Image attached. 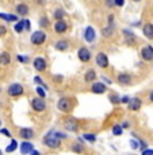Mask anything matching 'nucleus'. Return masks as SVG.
<instances>
[{
	"mask_svg": "<svg viewBox=\"0 0 153 155\" xmlns=\"http://www.w3.org/2000/svg\"><path fill=\"white\" fill-rule=\"evenodd\" d=\"M15 11H16V15H19V16H26L30 12V8L26 3H19L15 7Z\"/></svg>",
	"mask_w": 153,
	"mask_h": 155,
	"instance_id": "2eb2a0df",
	"label": "nucleus"
},
{
	"mask_svg": "<svg viewBox=\"0 0 153 155\" xmlns=\"http://www.w3.org/2000/svg\"><path fill=\"white\" fill-rule=\"evenodd\" d=\"M0 155H3V153H2V150H0Z\"/></svg>",
	"mask_w": 153,
	"mask_h": 155,
	"instance_id": "603ef678",
	"label": "nucleus"
},
{
	"mask_svg": "<svg viewBox=\"0 0 153 155\" xmlns=\"http://www.w3.org/2000/svg\"><path fill=\"white\" fill-rule=\"evenodd\" d=\"M141 105H142V101L138 97H133V99H130V101L127 103V108L130 109V111H138L141 108Z\"/></svg>",
	"mask_w": 153,
	"mask_h": 155,
	"instance_id": "4468645a",
	"label": "nucleus"
},
{
	"mask_svg": "<svg viewBox=\"0 0 153 155\" xmlns=\"http://www.w3.org/2000/svg\"><path fill=\"white\" fill-rule=\"evenodd\" d=\"M31 108L37 112H42L46 109V104H45V101L42 100L41 97L40 99H33L31 100Z\"/></svg>",
	"mask_w": 153,
	"mask_h": 155,
	"instance_id": "9d476101",
	"label": "nucleus"
},
{
	"mask_svg": "<svg viewBox=\"0 0 153 155\" xmlns=\"http://www.w3.org/2000/svg\"><path fill=\"white\" fill-rule=\"evenodd\" d=\"M14 30H15V32L16 34H20L22 31H26L25 30V19H19L16 23H15V26H14Z\"/></svg>",
	"mask_w": 153,
	"mask_h": 155,
	"instance_id": "a878e982",
	"label": "nucleus"
},
{
	"mask_svg": "<svg viewBox=\"0 0 153 155\" xmlns=\"http://www.w3.org/2000/svg\"><path fill=\"white\" fill-rule=\"evenodd\" d=\"M95 39H96V31L92 26H87L84 28V41L87 43H94Z\"/></svg>",
	"mask_w": 153,
	"mask_h": 155,
	"instance_id": "39448f33",
	"label": "nucleus"
},
{
	"mask_svg": "<svg viewBox=\"0 0 153 155\" xmlns=\"http://www.w3.org/2000/svg\"><path fill=\"white\" fill-rule=\"evenodd\" d=\"M142 155H153V150L152 148H145L142 151Z\"/></svg>",
	"mask_w": 153,
	"mask_h": 155,
	"instance_id": "37998d69",
	"label": "nucleus"
},
{
	"mask_svg": "<svg viewBox=\"0 0 153 155\" xmlns=\"http://www.w3.org/2000/svg\"><path fill=\"white\" fill-rule=\"evenodd\" d=\"M16 147H18V142L15 140V139H12L10 144L5 147V153H14V151L16 150Z\"/></svg>",
	"mask_w": 153,
	"mask_h": 155,
	"instance_id": "cd10ccee",
	"label": "nucleus"
},
{
	"mask_svg": "<svg viewBox=\"0 0 153 155\" xmlns=\"http://www.w3.org/2000/svg\"><path fill=\"white\" fill-rule=\"evenodd\" d=\"M116 81H118V84H121V85H130L131 81H133V78H131V76L127 73H119L118 77H116Z\"/></svg>",
	"mask_w": 153,
	"mask_h": 155,
	"instance_id": "f8f14e48",
	"label": "nucleus"
},
{
	"mask_svg": "<svg viewBox=\"0 0 153 155\" xmlns=\"http://www.w3.org/2000/svg\"><path fill=\"white\" fill-rule=\"evenodd\" d=\"M141 57L144 61H153V47L145 46L141 49Z\"/></svg>",
	"mask_w": 153,
	"mask_h": 155,
	"instance_id": "9b49d317",
	"label": "nucleus"
},
{
	"mask_svg": "<svg viewBox=\"0 0 153 155\" xmlns=\"http://www.w3.org/2000/svg\"><path fill=\"white\" fill-rule=\"evenodd\" d=\"M57 136H58L60 139H67V134H62V132H58L57 131Z\"/></svg>",
	"mask_w": 153,
	"mask_h": 155,
	"instance_id": "a18cd8bd",
	"label": "nucleus"
},
{
	"mask_svg": "<svg viewBox=\"0 0 153 155\" xmlns=\"http://www.w3.org/2000/svg\"><path fill=\"white\" fill-rule=\"evenodd\" d=\"M114 3H115V7H123L125 5V0H114Z\"/></svg>",
	"mask_w": 153,
	"mask_h": 155,
	"instance_id": "79ce46f5",
	"label": "nucleus"
},
{
	"mask_svg": "<svg viewBox=\"0 0 153 155\" xmlns=\"http://www.w3.org/2000/svg\"><path fill=\"white\" fill-rule=\"evenodd\" d=\"M83 138H84V140H87L89 143H95V142H96V136H95L94 134H84Z\"/></svg>",
	"mask_w": 153,
	"mask_h": 155,
	"instance_id": "c85d7f7f",
	"label": "nucleus"
},
{
	"mask_svg": "<svg viewBox=\"0 0 153 155\" xmlns=\"http://www.w3.org/2000/svg\"><path fill=\"white\" fill-rule=\"evenodd\" d=\"M110 101H111L114 105H116V104L121 103V99H119L118 94H110Z\"/></svg>",
	"mask_w": 153,
	"mask_h": 155,
	"instance_id": "72a5a7b5",
	"label": "nucleus"
},
{
	"mask_svg": "<svg viewBox=\"0 0 153 155\" xmlns=\"http://www.w3.org/2000/svg\"><path fill=\"white\" fill-rule=\"evenodd\" d=\"M107 25L114 26V15L113 14H110L109 16H107Z\"/></svg>",
	"mask_w": 153,
	"mask_h": 155,
	"instance_id": "a19ab883",
	"label": "nucleus"
},
{
	"mask_svg": "<svg viewBox=\"0 0 153 155\" xmlns=\"http://www.w3.org/2000/svg\"><path fill=\"white\" fill-rule=\"evenodd\" d=\"M0 19L5 20V22H14L16 23L19 20V15H15V14H4V12H0Z\"/></svg>",
	"mask_w": 153,
	"mask_h": 155,
	"instance_id": "412c9836",
	"label": "nucleus"
},
{
	"mask_svg": "<svg viewBox=\"0 0 153 155\" xmlns=\"http://www.w3.org/2000/svg\"><path fill=\"white\" fill-rule=\"evenodd\" d=\"M77 57H79V59L82 62H89L92 55H91V51L87 47H80L79 51H77Z\"/></svg>",
	"mask_w": 153,
	"mask_h": 155,
	"instance_id": "1a4fd4ad",
	"label": "nucleus"
},
{
	"mask_svg": "<svg viewBox=\"0 0 153 155\" xmlns=\"http://www.w3.org/2000/svg\"><path fill=\"white\" fill-rule=\"evenodd\" d=\"M72 150L75 151V153H82L83 151V147L80 144H76V143H75V144H72Z\"/></svg>",
	"mask_w": 153,
	"mask_h": 155,
	"instance_id": "c9c22d12",
	"label": "nucleus"
},
{
	"mask_svg": "<svg viewBox=\"0 0 153 155\" xmlns=\"http://www.w3.org/2000/svg\"><path fill=\"white\" fill-rule=\"evenodd\" d=\"M46 32L43 31V30H37V31H34L31 35H30V42L31 45H34V46H41V45H43L46 42Z\"/></svg>",
	"mask_w": 153,
	"mask_h": 155,
	"instance_id": "f03ea898",
	"label": "nucleus"
},
{
	"mask_svg": "<svg viewBox=\"0 0 153 155\" xmlns=\"http://www.w3.org/2000/svg\"><path fill=\"white\" fill-rule=\"evenodd\" d=\"M11 64V55L7 51H2L0 53V65L2 66H7Z\"/></svg>",
	"mask_w": 153,
	"mask_h": 155,
	"instance_id": "5701e85b",
	"label": "nucleus"
},
{
	"mask_svg": "<svg viewBox=\"0 0 153 155\" xmlns=\"http://www.w3.org/2000/svg\"><path fill=\"white\" fill-rule=\"evenodd\" d=\"M149 99H151V101L153 103V91L151 92V94H149Z\"/></svg>",
	"mask_w": 153,
	"mask_h": 155,
	"instance_id": "8fccbe9b",
	"label": "nucleus"
},
{
	"mask_svg": "<svg viewBox=\"0 0 153 155\" xmlns=\"http://www.w3.org/2000/svg\"><path fill=\"white\" fill-rule=\"evenodd\" d=\"M103 80H104V81H106L107 82V84H113V81H111V80H110V78H107V77H103Z\"/></svg>",
	"mask_w": 153,
	"mask_h": 155,
	"instance_id": "de8ad7c7",
	"label": "nucleus"
},
{
	"mask_svg": "<svg viewBox=\"0 0 153 155\" xmlns=\"http://www.w3.org/2000/svg\"><path fill=\"white\" fill-rule=\"evenodd\" d=\"M131 2H133V3H141L142 0H131Z\"/></svg>",
	"mask_w": 153,
	"mask_h": 155,
	"instance_id": "3c124183",
	"label": "nucleus"
},
{
	"mask_svg": "<svg viewBox=\"0 0 153 155\" xmlns=\"http://www.w3.org/2000/svg\"><path fill=\"white\" fill-rule=\"evenodd\" d=\"M130 146H131V148L137 150V148L140 147V142H136V140H133V139H130Z\"/></svg>",
	"mask_w": 153,
	"mask_h": 155,
	"instance_id": "58836bf2",
	"label": "nucleus"
},
{
	"mask_svg": "<svg viewBox=\"0 0 153 155\" xmlns=\"http://www.w3.org/2000/svg\"><path fill=\"white\" fill-rule=\"evenodd\" d=\"M91 91H92V93H95V94H102L107 91V88L103 82H94L91 86Z\"/></svg>",
	"mask_w": 153,
	"mask_h": 155,
	"instance_id": "dca6fc26",
	"label": "nucleus"
},
{
	"mask_svg": "<svg viewBox=\"0 0 153 155\" xmlns=\"http://www.w3.org/2000/svg\"><path fill=\"white\" fill-rule=\"evenodd\" d=\"M37 93H38V96H40L41 99H45V97H46V89L42 88V86H38V88H37Z\"/></svg>",
	"mask_w": 153,
	"mask_h": 155,
	"instance_id": "473e14b6",
	"label": "nucleus"
},
{
	"mask_svg": "<svg viewBox=\"0 0 153 155\" xmlns=\"http://www.w3.org/2000/svg\"><path fill=\"white\" fill-rule=\"evenodd\" d=\"M129 101H130V97H129V96H125V97H122V99H121V103H125V104H127Z\"/></svg>",
	"mask_w": 153,
	"mask_h": 155,
	"instance_id": "49530a36",
	"label": "nucleus"
},
{
	"mask_svg": "<svg viewBox=\"0 0 153 155\" xmlns=\"http://www.w3.org/2000/svg\"><path fill=\"white\" fill-rule=\"evenodd\" d=\"M33 66H34V69L37 71H45L47 69V62L43 57H37L33 61Z\"/></svg>",
	"mask_w": 153,
	"mask_h": 155,
	"instance_id": "423d86ee",
	"label": "nucleus"
},
{
	"mask_svg": "<svg viewBox=\"0 0 153 155\" xmlns=\"http://www.w3.org/2000/svg\"><path fill=\"white\" fill-rule=\"evenodd\" d=\"M57 108H58V111H61L64 113H68L72 109L71 99H68V97H61V99L58 100V103H57Z\"/></svg>",
	"mask_w": 153,
	"mask_h": 155,
	"instance_id": "20e7f679",
	"label": "nucleus"
},
{
	"mask_svg": "<svg viewBox=\"0 0 153 155\" xmlns=\"http://www.w3.org/2000/svg\"><path fill=\"white\" fill-rule=\"evenodd\" d=\"M30 27H31V26H30V20L25 19V30L26 31H30Z\"/></svg>",
	"mask_w": 153,
	"mask_h": 155,
	"instance_id": "c03bdc74",
	"label": "nucleus"
},
{
	"mask_svg": "<svg viewBox=\"0 0 153 155\" xmlns=\"http://www.w3.org/2000/svg\"><path fill=\"white\" fill-rule=\"evenodd\" d=\"M64 127L67 131H71V132H76L77 128H79V124H77L76 119L73 117H68L67 120L64 121Z\"/></svg>",
	"mask_w": 153,
	"mask_h": 155,
	"instance_id": "6e6552de",
	"label": "nucleus"
},
{
	"mask_svg": "<svg viewBox=\"0 0 153 155\" xmlns=\"http://www.w3.org/2000/svg\"><path fill=\"white\" fill-rule=\"evenodd\" d=\"M30 155H41L40 153H38V151H35V150H33L31 153H30Z\"/></svg>",
	"mask_w": 153,
	"mask_h": 155,
	"instance_id": "09e8293b",
	"label": "nucleus"
},
{
	"mask_svg": "<svg viewBox=\"0 0 153 155\" xmlns=\"http://www.w3.org/2000/svg\"><path fill=\"white\" fill-rule=\"evenodd\" d=\"M0 134H2V135H5L7 138H11V134L7 128H0Z\"/></svg>",
	"mask_w": 153,
	"mask_h": 155,
	"instance_id": "4c0bfd02",
	"label": "nucleus"
},
{
	"mask_svg": "<svg viewBox=\"0 0 153 155\" xmlns=\"http://www.w3.org/2000/svg\"><path fill=\"white\" fill-rule=\"evenodd\" d=\"M16 59H18V62H20V64H26V62L29 61V58L27 57H25V55H16Z\"/></svg>",
	"mask_w": 153,
	"mask_h": 155,
	"instance_id": "f704fd0d",
	"label": "nucleus"
},
{
	"mask_svg": "<svg viewBox=\"0 0 153 155\" xmlns=\"http://www.w3.org/2000/svg\"><path fill=\"white\" fill-rule=\"evenodd\" d=\"M95 62H96V65L99 68H102V69H106V68H109V57H107L104 53H98L96 57H95Z\"/></svg>",
	"mask_w": 153,
	"mask_h": 155,
	"instance_id": "0eeeda50",
	"label": "nucleus"
},
{
	"mask_svg": "<svg viewBox=\"0 0 153 155\" xmlns=\"http://www.w3.org/2000/svg\"><path fill=\"white\" fill-rule=\"evenodd\" d=\"M122 132H123V130H122V126H114L113 127V134L115 136L122 135Z\"/></svg>",
	"mask_w": 153,
	"mask_h": 155,
	"instance_id": "2f4dec72",
	"label": "nucleus"
},
{
	"mask_svg": "<svg viewBox=\"0 0 153 155\" xmlns=\"http://www.w3.org/2000/svg\"><path fill=\"white\" fill-rule=\"evenodd\" d=\"M142 34L148 39H153V23H145L142 27Z\"/></svg>",
	"mask_w": 153,
	"mask_h": 155,
	"instance_id": "f3484780",
	"label": "nucleus"
},
{
	"mask_svg": "<svg viewBox=\"0 0 153 155\" xmlns=\"http://www.w3.org/2000/svg\"><path fill=\"white\" fill-rule=\"evenodd\" d=\"M113 34H114V26L107 25L106 27L102 28V35H103L104 38H110V37H113Z\"/></svg>",
	"mask_w": 153,
	"mask_h": 155,
	"instance_id": "393cba45",
	"label": "nucleus"
},
{
	"mask_svg": "<svg viewBox=\"0 0 153 155\" xmlns=\"http://www.w3.org/2000/svg\"><path fill=\"white\" fill-rule=\"evenodd\" d=\"M19 136L22 139H25V140H30V139L34 138V131L31 128H22L19 131Z\"/></svg>",
	"mask_w": 153,
	"mask_h": 155,
	"instance_id": "a211bd4d",
	"label": "nucleus"
},
{
	"mask_svg": "<svg viewBox=\"0 0 153 155\" xmlns=\"http://www.w3.org/2000/svg\"><path fill=\"white\" fill-rule=\"evenodd\" d=\"M68 30V25L65 20H56L54 23V32L57 34H64Z\"/></svg>",
	"mask_w": 153,
	"mask_h": 155,
	"instance_id": "ddd939ff",
	"label": "nucleus"
},
{
	"mask_svg": "<svg viewBox=\"0 0 153 155\" xmlns=\"http://www.w3.org/2000/svg\"><path fill=\"white\" fill-rule=\"evenodd\" d=\"M40 27H42V28L49 27V19H47L46 16H41L40 18Z\"/></svg>",
	"mask_w": 153,
	"mask_h": 155,
	"instance_id": "c756f323",
	"label": "nucleus"
},
{
	"mask_svg": "<svg viewBox=\"0 0 153 155\" xmlns=\"http://www.w3.org/2000/svg\"><path fill=\"white\" fill-rule=\"evenodd\" d=\"M95 78H96V73H95L94 69H89L85 71V74H84V80H85L87 82H92L95 81Z\"/></svg>",
	"mask_w": 153,
	"mask_h": 155,
	"instance_id": "b1692460",
	"label": "nucleus"
},
{
	"mask_svg": "<svg viewBox=\"0 0 153 155\" xmlns=\"http://www.w3.org/2000/svg\"><path fill=\"white\" fill-rule=\"evenodd\" d=\"M23 92H25V89H23V86L20 84H18V82H14V84H11L8 86L7 89V93L8 96L11 97H18V96H22Z\"/></svg>",
	"mask_w": 153,
	"mask_h": 155,
	"instance_id": "7ed1b4c3",
	"label": "nucleus"
},
{
	"mask_svg": "<svg viewBox=\"0 0 153 155\" xmlns=\"http://www.w3.org/2000/svg\"><path fill=\"white\" fill-rule=\"evenodd\" d=\"M7 34V27L3 25H0V37H4V35Z\"/></svg>",
	"mask_w": 153,
	"mask_h": 155,
	"instance_id": "ea45409f",
	"label": "nucleus"
},
{
	"mask_svg": "<svg viewBox=\"0 0 153 155\" xmlns=\"http://www.w3.org/2000/svg\"><path fill=\"white\" fill-rule=\"evenodd\" d=\"M43 144H46L49 148H58L60 146H61V139L57 136V131L52 130L45 135Z\"/></svg>",
	"mask_w": 153,
	"mask_h": 155,
	"instance_id": "f257e3e1",
	"label": "nucleus"
},
{
	"mask_svg": "<svg viewBox=\"0 0 153 155\" xmlns=\"http://www.w3.org/2000/svg\"><path fill=\"white\" fill-rule=\"evenodd\" d=\"M104 4H106L107 8H114V7H115V3H114V0H104Z\"/></svg>",
	"mask_w": 153,
	"mask_h": 155,
	"instance_id": "e433bc0d",
	"label": "nucleus"
},
{
	"mask_svg": "<svg viewBox=\"0 0 153 155\" xmlns=\"http://www.w3.org/2000/svg\"><path fill=\"white\" fill-rule=\"evenodd\" d=\"M122 32H123L125 39H126V42H127V43H130V45L136 43V35H134V32L131 31V30L123 28V30H122Z\"/></svg>",
	"mask_w": 153,
	"mask_h": 155,
	"instance_id": "aec40b11",
	"label": "nucleus"
},
{
	"mask_svg": "<svg viewBox=\"0 0 153 155\" xmlns=\"http://www.w3.org/2000/svg\"><path fill=\"white\" fill-rule=\"evenodd\" d=\"M65 11L62 10V8H56L54 11H53V18H54L56 20H62L65 18Z\"/></svg>",
	"mask_w": 153,
	"mask_h": 155,
	"instance_id": "bb28decb",
	"label": "nucleus"
},
{
	"mask_svg": "<svg viewBox=\"0 0 153 155\" xmlns=\"http://www.w3.org/2000/svg\"><path fill=\"white\" fill-rule=\"evenodd\" d=\"M33 150H34V146L27 140L23 142L22 144H20V153H22V155H27V154L31 153Z\"/></svg>",
	"mask_w": 153,
	"mask_h": 155,
	"instance_id": "4be33fe9",
	"label": "nucleus"
},
{
	"mask_svg": "<svg viewBox=\"0 0 153 155\" xmlns=\"http://www.w3.org/2000/svg\"><path fill=\"white\" fill-rule=\"evenodd\" d=\"M0 127H2V120H0Z\"/></svg>",
	"mask_w": 153,
	"mask_h": 155,
	"instance_id": "864d4df0",
	"label": "nucleus"
},
{
	"mask_svg": "<svg viewBox=\"0 0 153 155\" xmlns=\"http://www.w3.org/2000/svg\"><path fill=\"white\" fill-rule=\"evenodd\" d=\"M34 82H35V84H38V85H40V86H42V88H45V89H46V91H47V85L46 84H45V82H43V80H42L41 78V77H34Z\"/></svg>",
	"mask_w": 153,
	"mask_h": 155,
	"instance_id": "7c9ffc66",
	"label": "nucleus"
},
{
	"mask_svg": "<svg viewBox=\"0 0 153 155\" xmlns=\"http://www.w3.org/2000/svg\"><path fill=\"white\" fill-rule=\"evenodd\" d=\"M54 49L58 50V51H67L69 49V42L67 39H58L54 43Z\"/></svg>",
	"mask_w": 153,
	"mask_h": 155,
	"instance_id": "6ab92c4d",
	"label": "nucleus"
}]
</instances>
